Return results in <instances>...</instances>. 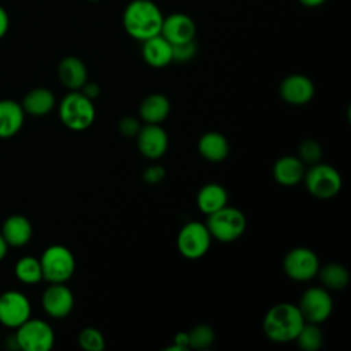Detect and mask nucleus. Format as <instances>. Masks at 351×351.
I'll use <instances>...</instances> for the list:
<instances>
[{"label": "nucleus", "instance_id": "c9c22d12", "mask_svg": "<svg viewBox=\"0 0 351 351\" xmlns=\"http://www.w3.org/2000/svg\"><path fill=\"white\" fill-rule=\"evenodd\" d=\"M10 27V18L7 11L0 5V38L5 36L7 30Z\"/></svg>", "mask_w": 351, "mask_h": 351}, {"label": "nucleus", "instance_id": "f8f14e48", "mask_svg": "<svg viewBox=\"0 0 351 351\" xmlns=\"http://www.w3.org/2000/svg\"><path fill=\"white\" fill-rule=\"evenodd\" d=\"M44 311L56 319L67 317L74 307V296L64 282H51L41 296Z\"/></svg>", "mask_w": 351, "mask_h": 351}, {"label": "nucleus", "instance_id": "f704fd0d", "mask_svg": "<svg viewBox=\"0 0 351 351\" xmlns=\"http://www.w3.org/2000/svg\"><path fill=\"white\" fill-rule=\"evenodd\" d=\"M173 346L174 347H177L180 351H185V350H188L189 348V340H188V332H184V330H181V332H178V333H176V336H174V339H173Z\"/></svg>", "mask_w": 351, "mask_h": 351}, {"label": "nucleus", "instance_id": "1a4fd4ad", "mask_svg": "<svg viewBox=\"0 0 351 351\" xmlns=\"http://www.w3.org/2000/svg\"><path fill=\"white\" fill-rule=\"evenodd\" d=\"M318 255L306 247H296L287 252L282 261L284 273L293 281L304 282L313 280L319 269Z\"/></svg>", "mask_w": 351, "mask_h": 351}, {"label": "nucleus", "instance_id": "f3484780", "mask_svg": "<svg viewBox=\"0 0 351 351\" xmlns=\"http://www.w3.org/2000/svg\"><path fill=\"white\" fill-rule=\"evenodd\" d=\"M58 77L67 89L80 90L88 81V70L80 58L66 56L59 62Z\"/></svg>", "mask_w": 351, "mask_h": 351}, {"label": "nucleus", "instance_id": "a878e982", "mask_svg": "<svg viewBox=\"0 0 351 351\" xmlns=\"http://www.w3.org/2000/svg\"><path fill=\"white\" fill-rule=\"evenodd\" d=\"M15 276L25 284H37L43 280L40 259L34 256H23L15 265Z\"/></svg>", "mask_w": 351, "mask_h": 351}, {"label": "nucleus", "instance_id": "c756f323", "mask_svg": "<svg viewBox=\"0 0 351 351\" xmlns=\"http://www.w3.org/2000/svg\"><path fill=\"white\" fill-rule=\"evenodd\" d=\"M321 156H322V147L319 145L318 141L307 138L300 143L298 148V158L304 165H314L319 162Z\"/></svg>", "mask_w": 351, "mask_h": 351}, {"label": "nucleus", "instance_id": "cd10ccee", "mask_svg": "<svg viewBox=\"0 0 351 351\" xmlns=\"http://www.w3.org/2000/svg\"><path fill=\"white\" fill-rule=\"evenodd\" d=\"M188 340H189V348L193 350H204L208 348L214 340H215V333L211 326L206 324H199L195 325L189 332H188Z\"/></svg>", "mask_w": 351, "mask_h": 351}, {"label": "nucleus", "instance_id": "4468645a", "mask_svg": "<svg viewBox=\"0 0 351 351\" xmlns=\"http://www.w3.org/2000/svg\"><path fill=\"white\" fill-rule=\"evenodd\" d=\"M280 96L285 103L302 106L308 103L314 96L313 81L303 74L287 75L280 84Z\"/></svg>", "mask_w": 351, "mask_h": 351}, {"label": "nucleus", "instance_id": "9d476101", "mask_svg": "<svg viewBox=\"0 0 351 351\" xmlns=\"http://www.w3.org/2000/svg\"><path fill=\"white\" fill-rule=\"evenodd\" d=\"M298 308L306 322L319 325L330 317L333 310V300L326 288L311 287L303 292Z\"/></svg>", "mask_w": 351, "mask_h": 351}, {"label": "nucleus", "instance_id": "58836bf2", "mask_svg": "<svg viewBox=\"0 0 351 351\" xmlns=\"http://www.w3.org/2000/svg\"><path fill=\"white\" fill-rule=\"evenodd\" d=\"M88 1H101V0H88Z\"/></svg>", "mask_w": 351, "mask_h": 351}, {"label": "nucleus", "instance_id": "20e7f679", "mask_svg": "<svg viewBox=\"0 0 351 351\" xmlns=\"http://www.w3.org/2000/svg\"><path fill=\"white\" fill-rule=\"evenodd\" d=\"M206 226L213 239L221 243H232L244 233L247 219L241 210L226 204L218 211L207 215Z\"/></svg>", "mask_w": 351, "mask_h": 351}, {"label": "nucleus", "instance_id": "dca6fc26", "mask_svg": "<svg viewBox=\"0 0 351 351\" xmlns=\"http://www.w3.org/2000/svg\"><path fill=\"white\" fill-rule=\"evenodd\" d=\"M141 43V55L148 66L162 69L173 62L171 44L162 34H156Z\"/></svg>", "mask_w": 351, "mask_h": 351}, {"label": "nucleus", "instance_id": "0eeeda50", "mask_svg": "<svg viewBox=\"0 0 351 351\" xmlns=\"http://www.w3.org/2000/svg\"><path fill=\"white\" fill-rule=\"evenodd\" d=\"M15 339L19 350L49 351L55 343V333L48 322L38 318H29L16 328Z\"/></svg>", "mask_w": 351, "mask_h": 351}, {"label": "nucleus", "instance_id": "4c0bfd02", "mask_svg": "<svg viewBox=\"0 0 351 351\" xmlns=\"http://www.w3.org/2000/svg\"><path fill=\"white\" fill-rule=\"evenodd\" d=\"M7 250H8V244L5 243L4 237L0 233V261L7 255Z\"/></svg>", "mask_w": 351, "mask_h": 351}, {"label": "nucleus", "instance_id": "5701e85b", "mask_svg": "<svg viewBox=\"0 0 351 351\" xmlns=\"http://www.w3.org/2000/svg\"><path fill=\"white\" fill-rule=\"evenodd\" d=\"M196 203L202 213L210 215L228 204V192L221 184L208 182L199 189Z\"/></svg>", "mask_w": 351, "mask_h": 351}, {"label": "nucleus", "instance_id": "bb28decb", "mask_svg": "<svg viewBox=\"0 0 351 351\" xmlns=\"http://www.w3.org/2000/svg\"><path fill=\"white\" fill-rule=\"evenodd\" d=\"M295 340L303 351H317L322 346L324 336L318 324L304 322Z\"/></svg>", "mask_w": 351, "mask_h": 351}, {"label": "nucleus", "instance_id": "7c9ffc66", "mask_svg": "<svg viewBox=\"0 0 351 351\" xmlns=\"http://www.w3.org/2000/svg\"><path fill=\"white\" fill-rule=\"evenodd\" d=\"M171 49H173V62L184 63V62L191 60L196 55L197 45H196L195 40H191V41H185V43H180V44H173Z\"/></svg>", "mask_w": 351, "mask_h": 351}, {"label": "nucleus", "instance_id": "2eb2a0df", "mask_svg": "<svg viewBox=\"0 0 351 351\" xmlns=\"http://www.w3.org/2000/svg\"><path fill=\"white\" fill-rule=\"evenodd\" d=\"M160 34L173 45L195 40L196 25L193 19L184 12H173L163 18Z\"/></svg>", "mask_w": 351, "mask_h": 351}, {"label": "nucleus", "instance_id": "423d86ee", "mask_svg": "<svg viewBox=\"0 0 351 351\" xmlns=\"http://www.w3.org/2000/svg\"><path fill=\"white\" fill-rule=\"evenodd\" d=\"M40 265L43 280H47L48 282H66L71 278L75 270L73 252L60 244L48 247L40 258Z\"/></svg>", "mask_w": 351, "mask_h": 351}, {"label": "nucleus", "instance_id": "a211bd4d", "mask_svg": "<svg viewBox=\"0 0 351 351\" xmlns=\"http://www.w3.org/2000/svg\"><path fill=\"white\" fill-rule=\"evenodd\" d=\"M306 171L304 163L293 155H285L276 160L273 177L282 186H293L303 180Z\"/></svg>", "mask_w": 351, "mask_h": 351}, {"label": "nucleus", "instance_id": "6ab92c4d", "mask_svg": "<svg viewBox=\"0 0 351 351\" xmlns=\"http://www.w3.org/2000/svg\"><path fill=\"white\" fill-rule=\"evenodd\" d=\"M25 121V111L22 104L11 99L0 100V138L15 136Z\"/></svg>", "mask_w": 351, "mask_h": 351}, {"label": "nucleus", "instance_id": "ea45409f", "mask_svg": "<svg viewBox=\"0 0 351 351\" xmlns=\"http://www.w3.org/2000/svg\"><path fill=\"white\" fill-rule=\"evenodd\" d=\"M0 337H1V330H0Z\"/></svg>", "mask_w": 351, "mask_h": 351}, {"label": "nucleus", "instance_id": "393cba45", "mask_svg": "<svg viewBox=\"0 0 351 351\" xmlns=\"http://www.w3.org/2000/svg\"><path fill=\"white\" fill-rule=\"evenodd\" d=\"M317 276L319 277L322 287L328 291L344 289L350 282L348 270L337 262H329L324 266H319Z\"/></svg>", "mask_w": 351, "mask_h": 351}, {"label": "nucleus", "instance_id": "ddd939ff", "mask_svg": "<svg viewBox=\"0 0 351 351\" xmlns=\"http://www.w3.org/2000/svg\"><path fill=\"white\" fill-rule=\"evenodd\" d=\"M137 148L140 154L148 159L162 158L169 147V137L160 125L144 123L141 125L137 136Z\"/></svg>", "mask_w": 351, "mask_h": 351}, {"label": "nucleus", "instance_id": "412c9836", "mask_svg": "<svg viewBox=\"0 0 351 351\" xmlns=\"http://www.w3.org/2000/svg\"><path fill=\"white\" fill-rule=\"evenodd\" d=\"M199 154L208 162H222L228 158L230 145L228 138L219 132H206L197 143Z\"/></svg>", "mask_w": 351, "mask_h": 351}, {"label": "nucleus", "instance_id": "2f4dec72", "mask_svg": "<svg viewBox=\"0 0 351 351\" xmlns=\"http://www.w3.org/2000/svg\"><path fill=\"white\" fill-rule=\"evenodd\" d=\"M140 128H141L140 119L134 117H123L122 119H119V123H118V129L121 134L125 137H136Z\"/></svg>", "mask_w": 351, "mask_h": 351}, {"label": "nucleus", "instance_id": "473e14b6", "mask_svg": "<svg viewBox=\"0 0 351 351\" xmlns=\"http://www.w3.org/2000/svg\"><path fill=\"white\" fill-rule=\"evenodd\" d=\"M165 176H166V170H165V167H162L159 165L149 166L143 173V178L148 184H158L165 178Z\"/></svg>", "mask_w": 351, "mask_h": 351}, {"label": "nucleus", "instance_id": "e433bc0d", "mask_svg": "<svg viewBox=\"0 0 351 351\" xmlns=\"http://www.w3.org/2000/svg\"><path fill=\"white\" fill-rule=\"evenodd\" d=\"M326 0H299L300 4H303L304 7H310V8H314V7H319L325 3Z\"/></svg>", "mask_w": 351, "mask_h": 351}, {"label": "nucleus", "instance_id": "6e6552de", "mask_svg": "<svg viewBox=\"0 0 351 351\" xmlns=\"http://www.w3.org/2000/svg\"><path fill=\"white\" fill-rule=\"evenodd\" d=\"M211 234L202 222H188L185 223L177 236L178 252L186 259H199L204 256L211 245Z\"/></svg>", "mask_w": 351, "mask_h": 351}, {"label": "nucleus", "instance_id": "72a5a7b5", "mask_svg": "<svg viewBox=\"0 0 351 351\" xmlns=\"http://www.w3.org/2000/svg\"><path fill=\"white\" fill-rule=\"evenodd\" d=\"M88 99L90 100H95L99 95H100V86L96 84V82H85L82 85V88L80 89Z\"/></svg>", "mask_w": 351, "mask_h": 351}, {"label": "nucleus", "instance_id": "4be33fe9", "mask_svg": "<svg viewBox=\"0 0 351 351\" xmlns=\"http://www.w3.org/2000/svg\"><path fill=\"white\" fill-rule=\"evenodd\" d=\"M170 112V101L162 93L148 95L140 104L138 114L144 123L160 125Z\"/></svg>", "mask_w": 351, "mask_h": 351}, {"label": "nucleus", "instance_id": "39448f33", "mask_svg": "<svg viewBox=\"0 0 351 351\" xmlns=\"http://www.w3.org/2000/svg\"><path fill=\"white\" fill-rule=\"evenodd\" d=\"M303 181L310 195L322 200L335 197L343 185L340 173L333 166L321 162L310 165L304 171Z\"/></svg>", "mask_w": 351, "mask_h": 351}, {"label": "nucleus", "instance_id": "f03ea898", "mask_svg": "<svg viewBox=\"0 0 351 351\" xmlns=\"http://www.w3.org/2000/svg\"><path fill=\"white\" fill-rule=\"evenodd\" d=\"M304 322L296 304L282 302L267 310L263 317L262 329L269 340L274 343H289L295 340Z\"/></svg>", "mask_w": 351, "mask_h": 351}, {"label": "nucleus", "instance_id": "c85d7f7f", "mask_svg": "<svg viewBox=\"0 0 351 351\" xmlns=\"http://www.w3.org/2000/svg\"><path fill=\"white\" fill-rule=\"evenodd\" d=\"M78 344L85 351H103L106 347V340L99 329L86 326L78 333Z\"/></svg>", "mask_w": 351, "mask_h": 351}, {"label": "nucleus", "instance_id": "b1692460", "mask_svg": "<svg viewBox=\"0 0 351 351\" xmlns=\"http://www.w3.org/2000/svg\"><path fill=\"white\" fill-rule=\"evenodd\" d=\"M55 107V95L47 88H34L27 92L22 100L25 112L36 117L51 112Z\"/></svg>", "mask_w": 351, "mask_h": 351}, {"label": "nucleus", "instance_id": "f257e3e1", "mask_svg": "<svg viewBox=\"0 0 351 351\" xmlns=\"http://www.w3.org/2000/svg\"><path fill=\"white\" fill-rule=\"evenodd\" d=\"M163 14L152 0H132L122 14V23L126 33L138 41L160 34Z\"/></svg>", "mask_w": 351, "mask_h": 351}, {"label": "nucleus", "instance_id": "7ed1b4c3", "mask_svg": "<svg viewBox=\"0 0 351 351\" xmlns=\"http://www.w3.org/2000/svg\"><path fill=\"white\" fill-rule=\"evenodd\" d=\"M96 117L93 100L81 90H70L59 104V118L70 130L81 132L88 129Z\"/></svg>", "mask_w": 351, "mask_h": 351}, {"label": "nucleus", "instance_id": "aec40b11", "mask_svg": "<svg viewBox=\"0 0 351 351\" xmlns=\"http://www.w3.org/2000/svg\"><path fill=\"white\" fill-rule=\"evenodd\" d=\"M0 233L8 245L23 247L30 241L33 228L26 217L15 214L3 222Z\"/></svg>", "mask_w": 351, "mask_h": 351}, {"label": "nucleus", "instance_id": "9b49d317", "mask_svg": "<svg viewBox=\"0 0 351 351\" xmlns=\"http://www.w3.org/2000/svg\"><path fill=\"white\" fill-rule=\"evenodd\" d=\"M32 306L27 296L19 291H5L0 295V324L18 328L30 318Z\"/></svg>", "mask_w": 351, "mask_h": 351}]
</instances>
